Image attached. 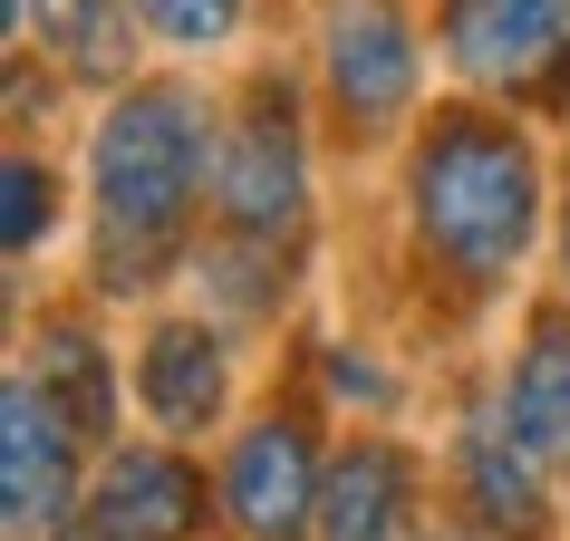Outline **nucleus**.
<instances>
[{
	"label": "nucleus",
	"instance_id": "nucleus-17",
	"mask_svg": "<svg viewBox=\"0 0 570 541\" xmlns=\"http://www.w3.org/2000/svg\"><path fill=\"white\" fill-rule=\"evenodd\" d=\"M330 377H338V387H348V396H387V377H377V367H367V358H330Z\"/></svg>",
	"mask_w": 570,
	"mask_h": 541
},
{
	"label": "nucleus",
	"instance_id": "nucleus-11",
	"mask_svg": "<svg viewBox=\"0 0 570 541\" xmlns=\"http://www.w3.org/2000/svg\"><path fill=\"white\" fill-rule=\"evenodd\" d=\"M454 464H464V503H474L493 532H512V541L541 532V445L512 425V406L464 425V454H454Z\"/></svg>",
	"mask_w": 570,
	"mask_h": 541
},
{
	"label": "nucleus",
	"instance_id": "nucleus-8",
	"mask_svg": "<svg viewBox=\"0 0 570 541\" xmlns=\"http://www.w3.org/2000/svg\"><path fill=\"white\" fill-rule=\"evenodd\" d=\"M204 522V483L184 454H155V445H126L107 454V474L88 493V532L97 541H184Z\"/></svg>",
	"mask_w": 570,
	"mask_h": 541
},
{
	"label": "nucleus",
	"instance_id": "nucleus-6",
	"mask_svg": "<svg viewBox=\"0 0 570 541\" xmlns=\"http://www.w3.org/2000/svg\"><path fill=\"white\" fill-rule=\"evenodd\" d=\"M78 416H68L59 396L39 387V377H10L0 396V503H10V532H59L68 512H78Z\"/></svg>",
	"mask_w": 570,
	"mask_h": 541
},
{
	"label": "nucleus",
	"instance_id": "nucleus-16",
	"mask_svg": "<svg viewBox=\"0 0 570 541\" xmlns=\"http://www.w3.org/2000/svg\"><path fill=\"white\" fill-rule=\"evenodd\" d=\"M10 252H39V233L59 223V175L39 165V155H10Z\"/></svg>",
	"mask_w": 570,
	"mask_h": 541
},
{
	"label": "nucleus",
	"instance_id": "nucleus-12",
	"mask_svg": "<svg viewBox=\"0 0 570 541\" xmlns=\"http://www.w3.org/2000/svg\"><path fill=\"white\" fill-rule=\"evenodd\" d=\"M503 406H512V425H522L541 454H570V319H541L532 329Z\"/></svg>",
	"mask_w": 570,
	"mask_h": 541
},
{
	"label": "nucleus",
	"instance_id": "nucleus-20",
	"mask_svg": "<svg viewBox=\"0 0 570 541\" xmlns=\"http://www.w3.org/2000/svg\"><path fill=\"white\" fill-rule=\"evenodd\" d=\"M435 541H464V532H435Z\"/></svg>",
	"mask_w": 570,
	"mask_h": 541
},
{
	"label": "nucleus",
	"instance_id": "nucleus-15",
	"mask_svg": "<svg viewBox=\"0 0 570 541\" xmlns=\"http://www.w3.org/2000/svg\"><path fill=\"white\" fill-rule=\"evenodd\" d=\"M136 20L165 49H223L242 30V0H136Z\"/></svg>",
	"mask_w": 570,
	"mask_h": 541
},
{
	"label": "nucleus",
	"instance_id": "nucleus-14",
	"mask_svg": "<svg viewBox=\"0 0 570 541\" xmlns=\"http://www.w3.org/2000/svg\"><path fill=\"white\" fill-rule=\"evenodd\" d=\"M30 377H39L49 396H59L68 416H78V435H88V445L107 435V425H117V387H107V348H97L88 329H49V338H39V367H30Z\"/></svg>",
	"mask_w": 570,
	"mask_h": 541
},
{
	"label": "nucleus",
	"instance_id": "nucleus-18",
	"mask_svg": "<svg viewBox=\"0 0 570 541\" xmlns=\"http://www.w3.org/2000/svg\"><path fill=\"white\" fill-rule=\"evenodd\" d=\"M561 262H570V213H561Z\"/></svg>",
	"mask_w": 570,
	"mask_h": 541
},
{
	"label": "nucleus",
	"instance_id": "nucleus-9",
	"mask_svg": "<svg viewBox=\"0 0 570 541\" xmlns=\"http://www.w3.org/2000/svg\"><path fill=\"white\" fill-rule=\"evenodd\" d=\"M406 522H416V464H406L387 435H358V445L330 464L320 541H406Z\"/></svg>",
	"mask_w": 570,
	"mask_h": 541
},
{
	"label": "nucleus",
	"instance_id": "nucleus-1",
	"mask_svg": "<svg viewBox=\"0 0 570 541\" xmlns=\"http://www.w3.org/2000/svg\"><path fill=\"white\" fill-rule=\"evenodd\" d=\"M213 117L194 88H126L88 146L97 194V291H146L194 233V204L213 194Z\"/></svg>",
	"mask_w": 570,
	"mask_h": 541
},
{
	"label": "nucleus",
	"instance_id": "nucleus-4",
	"mask_svg": "<svg viewBox=\"0 0 570 541\" xmlns=\"http://www.w3.org/2000/svg\"><path fill=\"white\" fill-rule=\"evenodd\" d=\"M445 59L493 97H570V0H445Z\"/></svg>",
	"mask_w": 570,
	"mask_h": 541
},
{
	"label": "nucleus",
	"instance_id": "nucleus-5",
	"mask_svg": "<svg viewBox=\"0 0 570 541\" xmlns=\"http://www.w3.org/2000/svg\"><path fill=\"white\" fill-rule=\"evenodd\" d=\"M320 68H330V107L348 117V136H387L406 107H416V20L396 0H338L330 39H320Z\"/></svg>",
	"mask_w": 570,
	"mask_h": 541
},
{
	"label": "nucleus",
	"instance_id": "nucleus-13",
	"mask_svg": "<svg viewBox=\"0 0 570 541\" xmlns=\"http://www.w3.org/2000/svg\"><path fill=\"white\" fill-rule=\"evenodd\" d=\"M20 10L39 20V39H49L78 78H117L126 68V10H136V0H10V20H20Z\"/></svg>",
	"mask_w": 570,
	"mask_h": 541
},
{
	"label": "nucleus",
	"instance_id": "nucleus-7",
	"mask_svg": "<svg viewBox=\"0 0 570 541\" xmlns=\"http://www.w3.org/2000/svg\"><path fill=\"white\" fill-rule=\"evenodd\" d=\"M320 493H330V474H320V445L301 416H262L223 464V512L242 541H309Z\"/></svg>",
	"mask_w": 570,
	"mask_h": 541
},
{
	"label": "nucleus",
	"instance_id": "nucleus-3",
	"mask_svg": "<svg viewBox=\"0 0 570 541\" xmlns=\"http://www.w3.org/2000/svg\"><path fill=\"white\" fill-rule=\"evenodd\" d=\"M213 223L223 242H262V252H291L309 223V146L301 117H291V88H252L223 146H213Z\"/></svg>",
	"mask_w": 570,
	"mask_h": 541
},
{
	"label": "nucleus",
	"instance_id": "nucleus-10",
	"mask_svg": "<svg viewBox=\"0 0 570 541\" xmlns=\"http://www.w3.org/2000/svg\"><path fill=\"white\" fill-rule=\"evenodd\" d=\"M136 396H146V416L165 435H204L223 416V338L194 329V319H165L146 338V358H136Z\"/></svg>",
	"mask_w": 570,
	"mask_h": 541
},
{
	"label": "nucleus",
	"instance_id": "nucleus-2",
	"mask_svg": "<svg viewBox=\"0 0 570 541\" xmlns=\"http://www.w3.org/2000/svg\"><path fill=\"white\" fill-rule=\"evenodd\" d=\"M406 223H416L425 262H445L464 291H493L522 270L541 223V165L503 117L445 107L425 126L416 165H406Z\"/></svg>",
	"mask_w": 570,
	"mask_h": 541
},
{
	"label": "nucleus",
	"instance_id": "nucleus-19",
	"mask_svg": "<svg viewBox=\"0 0 570 541\" xmlns=\"http://www.w3.org/2000/svg\"><path fill=\"white\" fill-rule=\"evenodd\" d=\"M68 541H97V532H68Z\"/></svg>",
	"mask_w": 570,
	"mask_h": 541
}]
</instances>
